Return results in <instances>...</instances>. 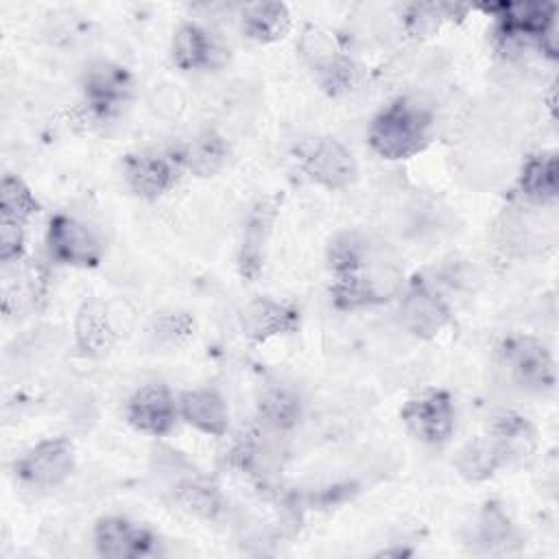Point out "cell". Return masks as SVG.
Masks as SVG:
<instances>
[{
	"instance_id": "obj_1",
	"label": "cell",
	"mask_w": 559,
	"mask_h": 559,
	"mask_svg": "<svg viewBox=\"0 0 559 559\" xmlns=\"http://www.w3.org/2000/svg\"><path fill=\"white\" fill-rule=\"evenodd\" d=\"M435 111L415 96L389 103L369 124V146L384 159H406L419 153L432 138Z\"/></svg>"
},
{
	"instance_id": "obj_2",
	"label": "cell",
	"mask_w": 559,
	"mask_h": 559,
	"mask_svg": "<svg viewBox=\"0 0 559 559\" xmlns=\"http://www.w3.org/2000/svg\"><path fill=\"white\" fill-rule=\"evenodd\" d=\"M500 362L513 384L531 393H544L555 386V360L546 345L533 336L504 341Z\"/></svg>"
},
{
	"instance_id": "obj_3",
	"label": "cell",
	"mask_w": 559,
	"mask_h": 559,
	"mask_svg": "<svg viewBox=\"0 0 559 559\" xmlns=\"http://www.w3.org/2000/svg\"><path fill=\"white\" fill-rule=\"evenodd\" d=\"M400 415L408 432L428 445H443L454 432V402L441 389L408 397Z\"/></svg>"
},
{
	"instance_id": "obj_4",
	"label": "cell",
	"mask_w": 559,
	"mask_h": 559,
	"mask_svg": "<svg viewBox=\"0 0 559 559\" xmlns=\"http://www.w3.org/2000/svg\"><path fill=\"white\" fill-rule=\"evenodd\" d=\"M74 445L66 437H52L35 443L13 465L15 476L37 489L61 485L74 469Z\"/></svg>"
},
{
	"instance_id": "obj_5",
	"label": "cell",
	"mask_w": 559,
	"mask_h": 559,
	"mask_svg": "<svg viewBox=\"0 0 559 559\" xmlns=\"http://www.w3.org/2000/svg\"><path fill=\"white\" fill-rule=\"evenodd\" d=\"M46 247L52 260L79 269L96 266L103 258L98 236L85 223L68 214H55L48 221Z\"/></svg>"
},
{
	"instance_id": "obj_6",
	"label": "cell",
	"mask_w": 559,
	"mask_h": 559,
	"mask_svg": "<svg viewBox=\"0 0 559 559\" xmlns=\"http://www.w3.org/2000/svg\"><path fill=\"white\" fill-rule=\"evenodd\" d=\"M179 417L177 400L162 382L140 386L127 402V421L151 437H164L173 430Z\"/></svg>"
},
{
	"instance_id": "obj_7",
	"label": "cell",
	"mask_w": 559,
	"mask_h": 559,
	"mask_svg": "<svg viewBox=\"0 0 559 559\" xmlns=\"http://www.w3.org/2000/svg\"><path fill=\"white\" fill-rule=\"evenodd\" d=\"M301 162L308 177L330 190L347 188L358 175L352 151L334 138H319L310 142Z\"/></svg>"
},
{
	"instance_id": "obj_8",
	"label": "cell",
	"mask_w": 559,
	"mask_h": 559,
	"mask_svg": "<svg viewBox=\"0 0 559 559\" xmlns=\"http://www.w3.org/2000/svg\"><path fill=\"white\" fill-rule=\"evenodd\" d=\"M402 328L419 338L437 336L450 321L445 299L428 284L411 286L400 301Z\"/></svg>"
},
{
	"instance_id": "obj_9",
	"label": "cell",
	"mask_w": 559,
	"mask_h": 559,
	"mask_svg": "<svg viewBox=\"0 0 559 559\" xmlns=\"http://www.w3.org/2000/svg\"><path fill=\"white\" fill-rule=\"evenodd\" d=\"M153 544L155 537L148 528L120 515L103 518L94 526V548L107 559H135L148 555Z\"/></svg>"
},
{
	"instance_id": "obj_10",
	"label": "cell",
	"mask_w": 559,
	"mask_h": 559,
	"mask_svg": "<svg viewBox=\"0 0 559 559\" xmlns=\"http://www.w3.org/2000/svg\"><path fill=\"white\" fill-rule=\"evenodd\" d=\"M179 166L173 157L162 153H133L122 162V175L127 186L142 199H157L168 192L177 181Z\"/></svg>"
},
{
	"instance_id": "obj_11",
	"label": "cell",
	"mask_w": 559,
	"mask_h": 559,
	"mask_svg": "<svg viewBox=\"0 0 559 559\" xmlns=\"http://www.w3.org/2000/svg\"><path fill=\"white\" fill-rule=\"evenodd\" d=\"M131 92V76L116 63H94L85 74L87 109L96 120L116 111Z\"/></svg>"
},
{
	"instance_id": "obj_12",
	"label": "cell",
	"mask_w": 559,
	"mask_h": 559,
	"mask_svg": "<svg viewBox=\"0 0 559 559\" xmlns=\"http://www.w3.org/2000/svg\"><path fill=\"white\" fill-rule=\"evenodd\" d=\"M225 48L214 39V35L194 24L186 22L175 31L173 37V61L181 70H212L223 66Z\"/></svg>"
},
{
	"instance_id": "obj_13",
	"label": "cell",
	"mask_w": 559,
	"mask_h": 559,
	"mask_svg": "<svg viewBox=\"0 0 559 559\" xmlns=\"http://www.w3.org/2000/svg\"><path fill=\"white\" fill-rule=\"evenodd\" d=\"M179 417L194 430L223 437L229 428V408L214 389H192L177 397Z\"/></svg>"
},
{
	"instance_id": "obj_14",
	"label": "cell",
	"mask_w": 559,
	"mask_h": 559,
	"mask_svg": "<svg viewBox=\"0 0 559 559\" xmlns=\"http://www.w3.org/2000/svg\"><path fill=\"white\" fill-rule=\"evenodd\" d=\"M299 323V312L286 301L258 297L242 308L240 325L251 341H269L271 336L286 334Z\"/></svg>"
},
{
	"instance_id": "obj_15",
	"label": "cell",
	"mask_w": 559,
	"mask_h": 559,
	"mask_svg": "<svg viewBox=\"0 0 559 559\" xmlns=\"http://www.w3.org/2000/svg\"><path fill=\"white\" fill-rule=\"evenodd\" d=\"M116 338L118 334L111 323L107 304L100 299L83 301L74 317V341L81 354L100 358L111 349Z\"/></svg>"
},
{
	"instance_id": "obj_16",
	"label": "cell",
	"mask_w": 559,
	"mask_h": 559,
	"mask_svg": "<svg viewBox=\"0 0 559 559\" xmlns=\"http://www.w3.org/2000/svg\"><path fill=\"white\" fill-rule=\"evenodd\" d=\"M170 502L197 520H216L225 511V498L214 483L199 474H186L168 487Z\"/></svg>"
},
{
	"instance_id": "obj_17",
	"label": "cell",
	"mask_w": 559,
	"mask_h": 559,
	"mask_svg": "<svg viewBox=\"0 0 559 559\" xmlns=\"http://www.w3.org/2000/svg\"><path fill=\"white\" fill-rule=\"evenodd\" d=\"M493 445L498 448L502 463L511 461H524L535 450V430L526 421V417L504 411L491 421L489 435Z\"/></svg>"
},
{
	"instance_id": "obj_18",
	"label": "cell",
	"mask_w": 559,
	"mask_h": 559,
	"mask_svg": "<svg viewBox=\"0 0 559 559\" xmlns=\"http://www.w3.org/2000/svg\"><path fill=\"white\" fill-rule=\"evenodd\" d=\"M258 415L262 426L271 432L290 430L301 417V397L288 384H271L260 395Z\"/></svg>"
},
{
	"instance_id": "obj_19",
	"label": "cell",
	"mask_w": 559,
	"mask_h": 559,
	"mask_svg": "<svg viewBox=\"0 0 559 559\" xmlns=\"http://www.w3.org/2000/svg\"><path fill=\"white\" fill-rule=\"evenodd\" d=\"M242 33L260 44L282 39L290 28V13L282 2L247 4L240 15Z\"/></svg>"
},
{
	"instance_id": "obj_20",
	"label": "cell",
	"mask_w": 559,
	"mask_h": 559,
	"mask_svg": "<svg viewBox=\"0 0 559 559\" xmlns=\"http://www.w3.org/2000/svg\"><path fill=\"white\" fill-rule=\"evenodd\" d=\"M520 190H522L524 199H528L535 205L552 203L557 199V190H559L557 157L552 153L533 155L522 168Z\"/></svg>"
},
{
	"instance_id": "obj_21",
	"label": "cell",
	"mask_w": 559,
	"mask_h": 559,
	"mask_svg": "<svg viewBox=\"0 0 559 559\" xmlns=\"http://www.w3.org/2000/svg\"><path fill=\"white\" fill-rule=\"evenodd\" d=\"M225 159H227V144L212 129H205L199 135H194L179 157V162L197 177L214 175L225 164Z\"/></svg>"
},
{
	"instance_id": "obj_22",
	"label": "cell",
	"mask_w": 559,
	"mask_h": 559,
	"mask_svg": "<svg viewBox=\"0 0 559 559\" xmlns=\"http://www.w3.org/2000/svg\"><path fill=\"white\" fill-rule=\"evenodd\" d=\"M271 223H273V207H269L266 203H258L249 216V225L245 229V240L240 251V271L247 277H255L260 273Z\"/></svg>"
},
{
	"instance_id": "obj_23",
	"label": "cell",
	"mask_w": 559,
	"mask_h": 559,
	"mask_svg": "<svg viewBox=\"0 0 559 559\" xmlns=\"http://www.w3.org/2000/svg\"><path fill=\"white\" fill-rule=\"evenodd\" d=\"M476 542L487 552H509L518 544V533L504 509L496 502H487L480 511L476 526Z\"/></svg>"
},
{
	"instance_id": "obj_24",
	"label": "cell",
	"mask_w": 559,
	"mask_h": 559,
	"mask_svg": "<svg viewBox=\"0 0 559 559\" xmlns=\"http://www.w3.org/2000/svg\"><path fill=\"white\" fill-rule=\"evenodd\" d=\"M459 474L467 480H485L489 478L502 463V456L489 437H476L467 441L454 461Z\"/></svg>"
},
{
	"instance_id": "obj_25",
	"label": "cell",
	"mask_w": 559,
	"mask_h": 559,
	"mask_svg": "<svg viewBox=\"0 0 559 559\" xmlns=\"http://www.w3.org/2000/svg\"><path fill=\"white\" fill-rule=\"evenodd\" d=\"M37 199L33 197V192L28 190V186L7 173L0 181V214L2 218H11V221H17V223H24L37 212Z\"/></svg>"
},
{
	"instance_id": "obj_26",
	"label": "cell",
	"mask_w": 559,
	"mask_h": 559,
	"mask_svg": "<svg viewBox=\"0 0 559 559\" xmlns=\"http://www.w3.org/2000/svg\"><path fill=\"white\" fill-rule=\"evenodd\" d=\"M452 13L450 4H437V2H421L411 4L404 15V28L413 37H426L432 35L443 20H448Z\"/></svg>"
},
{
	"instance_id": "obj_27",
	"label": "cell",
	"mask_w": 559,
	"mask_h": 559,
	"mask_svg": "<svg viewBox=\"0 0 559 559\" xmlns=\"http://www.w3.org/2000/svg\"><path fill=\"white\" fill-rule=\"evenodd\" d=\"M192 319L183 312H166L153 319V334L155 338H159L162 343L168 345H177L181 341H186L192 334Z\"/></svg>"
},
{
	"instance_id": "obj_28",
	"label": "cell",
	"mask_w": 559,
	"mask_h": 559,
	"mask_svg": "<svg viewBox=\"0 0 559 559\" xmlns=\"http://www.w3.org/2000/svg\"><path fill=\"white\" fill-rule=\"evenodd\" d=\"M24 251V223L0 218V260L4 266L15 264Z\"/></svg>"
},
{
	"instance_id": "obj_29",
	"label": "cell",
	"mask_w": 559,
	"mask_h": 559,
	"mask_svg": "<svg viewBox=\"0 0 559 559\" xmlns=\"http://www.w3.org/2000/svg\"><path fill=\"white\" fill-rule=\"evenodd\" d=\"M151 107L155 109V114L173 118V116L181 114L183 96L179 94L177 85H159V87H155V92L151 96Z\"/></svg>"
}]
</instances>
